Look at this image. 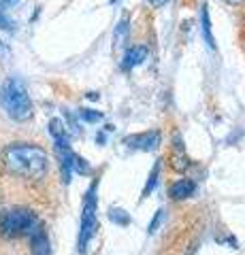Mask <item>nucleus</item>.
Listing matches in <instances>:
<instances>
[{
	"label": "nucleus",
	"mask_w": 245,
	"mask_h": 255,
	"mask_svg": "<svg viewBox=\"0 0 245 255\" xmlns=\"http://www.w3.org/2000/svg\"><path fill=\"white\" fill-rule=\"evenodd\" d=\"M0 162L9 174L28 181L43 179L49 170V157H47L45 149L32 145V142H13V145L4 147Z\"/></svg>",
	"instance_id": "1"
},
{
	"label": "nucleus",
	"mask_w": 245,
	"mask_h": 255,
	"mask_svg": "<svg viewBox=\"0 0 245 255\" xmlns=\"http://www.w3.org/2000/svg\"><path fill=\"white\" fill-rule=\"evenodd\" d=\"M0 107L13 122H28L32 117V100L21 79L9 77L0 83Z\"/></svg>",
	"instance_id": "2"
},
{
	"label": "nucleus",
	"mask_w": 245,
	"mask_h": 255,
	"mask_svg": "<svg viewBox=\"0 0 245 255\" xmlns=\"http://www.w3.org/2000/svg\"><path fill=\"white\" fill-rule=\"evenodd\" d=\"M41 226L38 217L28 209H11L0 215V236L2 238H19L30 236Z\"/></svg>",
	"instance_id": "3"
},
{
	"label": "nucleus",
	"mask_w": 245,
	"mask_h": 255,
	"mask_svg": "<svg viewBox=\"0 0 245 255\" xmlns=\"http://www.w3.org/2000/svg\"><path fill=\"white\" fill-rule=\"evenodd\" d=\"M98 221H96V183L88 189L83 200V213H81V228H79V241H77V251L85 253L90 241L96 234Z\"/></svg>",
	"instance_id": "4"
},
{
	"label": "nucleus",
	"mask_w": 245,
	"mask_h": 255,
	"mask_svg": "<svg viewBox=\"0 0 245 255\" xmlns=\"http://www.w3.org/2000/svg\"><path fill=\"white\" fill-rule=\"evenodd\" d=\"M124 142L132 149H139V151H152V149H156L158 145H160V134H158L156 130L143 132V134H132V136H128Z\"/></svg>",
	"instance_id": "5"
},
{
	"label": "nucleus",
	"mask_w": 245,
	"mask_h": 255,
	"mask_svg": "<svg viewBox=\"0 0 245 255\" xmlns=\"http://www.w3.org/2000/svg\"><path fill=\"white\" fill-rule=\"evenodd\" d=\"M28 238H30V255H51L49 238H47L43 226H38Z\"/></svg>",
	"instance_id": "6"
},
{
	"label": "nucleus",
	"mask_w": 245,
	"mask_h": 255,
	"mask_svg": "<svg viewBox=\"0 0 245 255\" xmlns=\"http://www.w3.org/2000/svg\"><path fill=\"white\" fill-rule=\"evenodd\" d=\"M147 47L145 45H139V47H130L128 51H126L124 55V62H122V66L124 70H132V68H137L141 66L145 60H147Z\"/></svg>",
	"instance_id": "7"
},
{
	"label": "nucleus",
	"mask_w": 245,
	"mask_h": 255,
	"mask_svg": "<svg viewBox=\"0 0 245 255\" xmlns=\"http://www.w3.org/2000/svg\"><path fill=\"white\" fill-rule=\"evenodd\" d=\"M196 189V183L190 181V179H181L177 183H173L171 189H169V196L173 198V200H186V198H190L194 194Z\"/></svg>",
	"instance_id": "8"
},
{
	"label": "nucleus",
	"mask_w": 245,
	"mask_h": 255,
	"mask_svg": "<svg viewBox=\"0 0 245 255\" xmlns=\"http://www.w3.org/2000/svg\"><path fill=\"white\" fill-rule=\"evenodd\" d=\"M201 28H203V36H205L207 47L209 49H216V41H213V34H211V17H209L207 4H203V9H201Z\"/></svg>",
	"instance_id": "9"
},
{
	"label": "nucleus",
	"mask_w": 245,
	"mask_h": 255,
	"mask_svg": "<svg viewBox=\"0 0 245 255\" xmlns=\"http://www.w3.org/2000/svg\"><path fill=\"white\" fill-rule=\"evenodd\" d=\"M160 170H162V159H156V164H154V168L152 172H149V179H147V185L143 187V198H147L152 191L156 189L158 185V177H160Z\"/></svg>",
	"instance_id": "10"
},
{
	"label": "nucleus",
	"mask_w": 245,
	"mask_h": 255,
	"mask_svg": "<svg viewBox=\"0 0 245 255\" xmlns=\"http://www.w3.org/2000/svg\"><path fill=\"white\" fill-rule=\"evenodd\" d=\"M109 219H111L113 223H117V226H128L130 223V215L122 211V209H111L109 211Z\"/></svg>",
	"instance_id": "11"
},
{
	"label": "nucleus",
	"mask_w": 245,
	"mask_h": 255,
	"mask_svg": "<svg viewBox=\"0 0 245 255\" xmlns=\"http://www.w3.org/2000/svg\"><path fill=\"white\" fill-rule=\"evenodd\" d=\"M70 168H73V172H79V174H90L88 162H85L83 157H79L77 153L73 155V164H70Z\"/></svg>",
	"instance_id": "12"
},
{
	"label": "nucleus",
	"mask_w": 245,
	"mask_h": 255,
	"mask_svg": "<svg viewBox=\"0 0 245 255\" xmlns=\"http://www.w3.org/2000/svg\"><path fill=\"white\" fill-rule=\"evenodd\" d=\"M79 117L83 119V122H90V124H96L102 119V113H96V111H90V109H81L79 111Z\"/></svg>",
	"instance_id": "13"
},
{
	"label": "nucleus",
	"mask_w": 245,
	"mask_h": 255,
	"mask_svg": "<svg viewBox=\"0 0 245 255\" xmlns=\"http://www.w3.org/2000/svg\"><path fill=\"white\" fill-rule=\"evenodd\" d=\"M0 30H6V32L15 30V23H13V19H9L4 15V9H0Z\"/></svg>",
	"instance_id": "14"
},
{
	"label": "nucleus",
	"mask_w": 245,
	"mask_h": 255,
	"mask_svg": "<svg viewBox=\"0 0 245 255\" xmlns=\"http://www.w3.org/2000/svg\"><path fill=\"white\" fill-rule=\"evenodd\" d=\"M162 219H164V211L160 209V211H158V213H156V217H154V221H152V223H149V234H154V232H156V230H158V226H160V223H162Z\"/></svg>",
	"instance_id": "15"
},
{
	"label": "nucleus",
	"mask_w": 245,
	"mask_h": 255,
	"mask_svg": "<svg viewBox=\"0 0 245 255\" xmlns=\"http://www.w3.org/2000/svg\"><path fill=\"white\" fill-rule=\"evenodd\" d=\"M6 58H9V49H6V45L0 41V62H4Z\"/></svg>",
	"instance_id": "16"
},
{
	"label": "nucleus",
	"mask_w": 245,
	"mask_h": 255,
	"mask_svg": "<svg viewBox=\"0 0 245 255\" xmlns=\"http://www.w3.org/2000/svg\"><path fill=\"white\" fill-rule=\"evenodd\" d=\"M19 0H0V9H9V6H15Z\"/></svg>",
	"instance_id": "17"
},
{
	"label": "nucleus",
	"mask_w": 245,
	"mask_h": 255,
	"mask_svg": "<svg viewBox=\"0 0 245 255\" xmlns=\"http://www.w3.org/2000/svg\"><path fill=\"white\" fill-rule=\"evenodd\" d=\"M167 2H169V0H149V4H152L154 9H160V6H164Z\"/></svg>",
	"instance_id": "18"
},
{
	"label": "nucleus",
	"mask_w": 245,
	"mask_h": 255,
	"mask_svg": "<svg viewBox=\"0 0 245 255\" xmlns=\"http://www.w3.org/2000/svg\"><path fill=\"white\" fill-rule=\"evenodd\" d=\"M226 4H231V6H239V4H243L245 0H224Z\"/></svg>",
	"instance_id": "19"
},
{
	"label": "nucleus",
	"mask_w": 245,
	"mask_h": 255,
	"mask_svg": "<svg viewBox=\"0 0 245 255\" xmlns=\"http://www.w3.org/2000/svg\"><path fill=\"white\" fill-rule=\"evenodd\" d=\"M88 98H90V100H98V94H94V92H90V94H88Z\"/></svg>",
	"instance_id": "20"
},
{
	"label": "nucleus",
	"mask_w": 245,
	"mask_h": 255,
	"mask_svg": "<svg viewBox=\"0 0 245 255\" xmlns=\"http://www.w3.org/2000/svg\"><path fill=\"white\" fill-rule=\"evenodd\" d=\"M109 2H111V4H115V2H120V0H109Z\"/></svg>",
	"instance_id": "21"
}]
</instances>
